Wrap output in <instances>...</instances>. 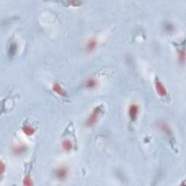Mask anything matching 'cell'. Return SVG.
<instances>
[{
  "label": "cell",
  "instance_id": "4fadbf2b",
  "mask_svg": "<svg viewBox=\"0 0 186 186\" xmlns=\"http://www.w3.org/2000/svg\"><path fill=\"white\" fill-rule=\"evenodd\" d=\"M178 60L180 63H184L185 61V49H182L178 52Z\"/></svg>",
  "mask_w": 186,
  "mask_h": 186
},
{
  "label": "cell",
  "instance_id": "6da1fadb",
  "mask_svg": "<svg viewBox=\"0 0 186 186\" xmlns=\"http://www.w3.org/2000/svg\"><path fill=\"white\" fill-rule=\"evenodd\" d=\"M102 107L101 106H97L93 111L88 116V118L86 120V126L87 127H93L97 124V121L99 119V116L100 113L101 112Z\"/></svg>",
  "mask_w": 186,
  "mask_h": 186
},
{
  "label": "cell",
  "instance_id": "ba28073f",
  "mask_svg": "<svg viewBox=\"0 0 186 186\" xmlns=\"http://www.w3.org/2000/svg\"><path fill=\"white\" fill-rule=\"evenodd\" d=\"M27 148L25 146H23V145H20V146H17L14 147L13 149H12V152L16 156H20L23 155L25 152L26 151Z\"/></svg>",
  "mask_w": 186,
  "mask_h": 186
},
{
  "label": "cell",
  "instance_id": "30bf717a",
  "mask_svg": "<svg viewBox=\"0 0 186 186\" xmlns=\"http://www.w3.org/2000/svg\"><path fill=\"white\" fill-rule=\"evenodd\" d=\"M61 146L63 150H64L65 151H70L73 148V143L69 140H64L62 142Z\"/></svg>",
  "mask_w": 186,
  "mask_h": 186
},
{
  "label": "cell",
  "instance_id": "3957f363",
  "mask_svg": "<svg viewBox=\"0 0 186 186\" xmlns=\"http://www.w3.org/2000/svg\"><path fill=\"white\" fill-rule=\"evenodd\" d=\"M97 47V41L95 38H90L86 42L85 45V50L88 52H94Z\"/></svg>",
  "mask_w": 186,
  "mask_h": 186
},
{
  "label": "cell",
  "instance_id": "7c38bea8",
  "mask_svg": "<svg viewBox=\"0 0 186 186\" xmlns=\"http://www.w3.org/2000/svg\"><path fill=\"white\" fill-rule=\"evenodd\" d=\"M17 49V46L16 45V43L12 42L11 45H10V47H9V49H8L9 56L13 57L14 55H15L16 54Z\"/></svg>",
  "mask_w": 186,
  "mask_h": 186
},
{
  "label": "cell",
  "instance_id": "9a60e30c",
  "mask_svg": "<svg viewBox=\"0 0 186 186\" xmlns=\"http://www.w3.org/2000/svg\"><path fill=\"white\" fill-rule=\"evenodd\" d=\"M5 170H6V166H5L4 162L2 161L1 163H0V174L2 175L5 173Z\"/></svg>",
  "mask_w": 186,
  "mask_h": 186
},
{
  "label": "cell",
  "instance_id": "8fae6325",
  "mask_svg": "<svg viewBox=\"0 0 186 186\" xmlns=\"http://www.w3.org/2000/svg\"><path fill=\"white\" fill-rule=\"evenodd\" d=\"M159 128L163 133L166 134H170L172 133V131L170 127H169V125L167 124L164 123V122H162L159 125Z\"/></svg>",
  "mask_w": 186,
  "mask_h": 186
},
{
  "label": "cell",
  "instance_id": "5b68a950",
  "mask_svg": "<svg viewBox=\"0 0 186 186\" xmlns=\"http://www.w3.org/2000/svg\"><path fill=\"white\" fill-rule=\"evenodd\" d=\"M138 113H139V107L137 104H131L129 108V116L132 121H134L137 118Z\"/></svg>",
  "mask_w": 186,
  "mask_h": 186
},
{
  "label": "cell",
  "instance_id": "2e32d148",
  "mask_svg": "<svg viewBox=\"0 0 186 186\" xmlns=\"http://www.w3.org/2000/svg\"><path fill=\"white\" fill-rule=\"evenodd\" d=\"M68 3L69 5H71L72 6H79L81 3L80 2H78V1H71V2H68Z\"/></svg>",
  "mask_w": 186,
  "mask_h": 186
},
{
  "label": "cell",
  "instance_id": "5bb4252c",
  "mask_svg": "<svg viewBox=\"0 0 186 186\" xmlns=\"http://www.w3.org/2000/svg\"><path fill=\"white\" fill-rule=\"evenodd\" d=\"M23 183H24V185H26V186H31V185H33L32 179H31V178L29 176V175L25 177L24 179V182H23Z\"/></svg>",
  "mask_w": 186,
  "mask_h": 186
},
{
  "label": "cell",
  "instance_id": "9c48e42d",
  "mask_svg": "<svg viewBox=\"0 0 186 186\" xmlns=\"http://www.w3.org/2000/svg\"><path fill=\"white\" fill-rule=\"evenodd\" d=\"M22 131L26 136H32L35 133L34 128L31 125H25L23 127Z\"/></svg>",
  "mask_w": 186,
  "mask_h": 186
},
{
  "label": "cell",
  "instance_id": "52a82bcc",
  "mask_svg": "<svg viewBox=\"0 0 186 186\" xmlns=\"http://www.w3.org/2000/svg\"><path fill=\"white\" fill-rule=\"evenodd\" d=\"M98 85L97 79L95 78H89L86 81H85V87L89 90H94L97 87Z\"/></svg>",
  "mask_w": 186,
  "mask_h": 186
},
{
  "label": "cell",
  "instance_id": "277c9868",
  "mask_svg": "<svg viewBox=\"0 0 186 186\" xmlns=\"http://www.w3.org/2000/svg\"><path fill=\"white\" fill-rule=\"evenodd\" d=\"M55 174L57 179L60 180H63L66 178L67 175H68V170H67V168L64 166H60V167H58L55 170Z\"/></svg>",
  "mask_w": 186,
  "mask_h": 186
},
{
  "label": "cell",
  "instance_id": "8992f818",
  "mask_svg": "<svg viewBox=\"0 0 186 186\" xmlns=\"http://www.w3.org/2000/svg\"><path fill=\"white\" fill-rule=\"evenodd\" d=\"M52 90L56 94H58V95H61L62 97L66 96V92H65V90L63 89L61 85L58 84V83H55V84H53Z\"/></svg>",
  "mask_w": 186,
  "mask_h": 186
},
{
  "label": "cell",
  "instance_id": "7a4b0ae2",
  "mask_svg": "<svg viewBox=\"0 0 186 186\" xmlns=\"http://www.w3.org/2000/svg\"><path fill=\"white\" fill-rule=\"evenodd\" d=\"M155 89L159 96L165 97L167 95V90H166L165 86L158 79H156L155 81Z\"/></svg>",
  "mask_w": 186,
  "mask_h": 186
}]
</instances>
